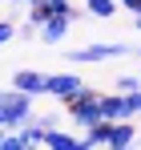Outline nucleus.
<instances>
[{
	"mask_svg": "<svg viewBox=\"0 0 141 150\" xmlns=\"http://www.w3.org/2000/svg\"><path fill=\"white\" fill-rule=\"evenodd\" d=\"M32 118V93H20V89H0V126L12 130V126H24Z\"/></svg>",
	"mask_w": 141,
	"mask_h": 150,
	"instance_id": "f257e3e1",
	"label": "nucleus"
},
{
	"mask_svg": "<svg viewBox=\"0 0 141 150\" xmlns=\"http://www.w3.org/2000/svg\"><path fill=\"white\" fill-rule=\"evenodd\" d=\"M65 105H69V118H73L77 126H93V122H101V93H97V89H89V85H81V89H77Z\"/></svg>",
	"mask_w": 141,
	"mask_h": 150,
	"instance_id": "f03ea898",
	"label": "nucleus"
},
{
	"mask_svg": "<svg viewBox=\"0 0 141 150\" xmlns=\"http://www.w3.org/2000/svg\"><path fill=\"white\" fill-rule=\"evenodd\" d=\"M137 53L133 45H121V41H105V45H85V49H73L69 61H113V57H129Z\"/></svg>",
	"mask_w": 141,
	"mask_h": 150,
	"instance_id": "7ed1b4c3",
	"label": "nucleus"
},
{
	"mask_svg": "<svg viewBox=\"0 0 141 150\" xmlns=\"http://www.w3.org/2000/svg\"><path fill=\"white\" fill-rule=\"evenodd\" d=\"M101 118H109V122H121V118H137V110H133V98L129 93H101Z\"/></svg>",
	"mask_w": 141,
	"mask_h": 150,
	"instance_id": "20e7f679",
	"label": "nucleus"
},
{
	"mask_svg": "<svg viewBox=\"0 0 141 150\" xmlns=\"http://www.w3.org/2000/svg\"><path fill=\"white\" fill-rule=\"evenodd\" d=\"M81 85H85V81H81L77 73H45V93L57 98V101H69Z\"/></svg>",
	"mask_w": 141,
	"mask_h": 150,
	"instance_id": "39448f33",
	"label": "nucleus"
},
{
	"mask_svg": "<svg viewBox=\"0 0 141 150\" xmlns=\"http://www.w3.org/2000/svg\"><path fill=\"white\" fill-rule=\"evenodd\" d=\"M69 12H48L45 16V25L36 28V37H40V41H45V45H61V41H65V37H69Z\"/></svg>",
	"mask_w": 141,
	"mask_h": 150,
	"instance_id": "423d86ee",
	"label": "nucleus"
},
{
	"mask_svg": "<svg viewBox=\"0 0 141 150\" xmlns=\"http://www.w3.org/2000/svg\"><path fill=\"white\" fill-rule=\"evenodd\" d=\"M40 146H48V150H81L85 142H81L77 134H69V130H61V126H48Z\"/></svg>",
	"mask_w": 141,
	"mask_h": 150,
	"instance_id": "0eeeda50",
	"label": "nucleus"
},
{
	"mask_svg": "<svg viewBox=\"0 0 141 150\" xmlns=\"http://www.w3.org/2000/svg\"><path fill=\"white\" fill-rule=\"evenodd\" d=\"M12 89H20V93H45V73H36V69H16L12 77Z\"/></svg>",
	"mask_w": 141,
	"mask_h": 150,
	"instance_id": "6e6552de",
	"label": "nucleus"
},
{
	"mask_svg": "<svg viewBox=\"0 0 141 150\" xmlns=\"http://www.w3.org/2000/svg\"><path fill=\"white\" fill-rule=\"evenodd\" d=\"M137 130H141V126H133V118L113 122V130H109V146H133V142H137Z\"/></svg>",
	"mask_w": 141,
	"mask_h": 150,
	"instance_id": "1a4fd4ad",
	"label": "nucleus"
},
{
	"mask_svg": "<svg viewBox=\"0 0 141 150\" xmlns=\"http://www.w3.org/2000/svg\"><path fill=\"white\" fill-rule=\"evenodd\" d=\"M85 12L97 21H109V16H117V0H85Z\"/></svg>",
	"mask_w": 141,
	"mask_h": 150,
	"instance_id": "9d476101",
	"label": "nucleus"
},
{
	"mask_svg": "<svg viewBox=\"0 0 141 150\" xmlns=\"http://www.w3.org/2000/svg\"><path fill=\"white\" fill-rule=\"evenodd\" d=\"M45 16H48V12H45V4H40V0H32V4H28V25H36V28H40V25H45Z\"/></svg>",
	"mask_w": 141,
	"mask_h": 150,
	"instance_id": "9b49d317",
	"label": "nucleus"
},
{
	"mask_svg": "<svg viewBox=\"0 0 141 150\" xmlns=\"http://www.w3.org/2000/svg\"><path fill=\"white\" fill-rule=\"evenodd\" d=\"M137 85H141V77H133V73H125V77H117V89H121V93H133Z\"/></svg>",
	"mask_w": 141,
	"mask_h": 150,
	"instance_id": "f8f14e48",
	"label": "nucleus"
},
{
	"mask_svg": "<svg viewBox=\"0 0 141 150\" xmlns=\"http://www.w3.org/2000/svg\"><path fill=\"white\" fill-rule=\"evenodd\" d=\"M16 37V21H0V45H8Z\"/></svg>",
	"mask_w": 141,
	"mask_h": 150,
	"instance_id": "ddd939ff",
	"label": "nucleus"
},
{
	"mask_svg": "<svg viewBox=\"0 0 141 150\" xmlns=\"http://www.w3.org/2000/svg\"><path fill=\"white\" fill-rule=\"evenodd\" d=\"M40 4H45V12H69L73 0H40Z\"/></svg>",
	"mask_w": 141,
	"mask_h": 150,
	"instance_id": "4468645a",
	"label": "nucleus"
},
{
	"mask_svg": "<svg viewBox=\"0 0 141 150\" xmlns=\"http://www.w3.org/2000/svg\"><path fill=\"white\" fill-rule=\"evenodd\" d=\"M16 37H20V41H28V37H36V25H20V28H16Z\"/></svg>",
	"mask_w": 141,
	"mask_h": 150,
	"instance_id": "2eb2a0df",
	"label": "nucleus"
},
{
	"mask_svg": "<svg viewBox=\"0 0 141 150\" xmlns=\"http://www.w3.org/2000/svg\"><path fill=\"white\" fill-rule=\"evenodd\" d=\"M129 98H133V110H137V118H141V85L133 89V93H129Z\"/></svg>",
	"mask_w": 141,
	"mask_h": 150,
	"instance_id": "dca6fc26",
	"label": "nucleus"
},
{
	"mask_svg": "<svg viewBox=\"0 0 141 150\" xmlns=\"http://www.w3.org/2000/svg\"><path fill=\"white\" fill-rule=\"evenodd\" d=\"M4 134H8V130H4V126H0V150H4Z\"/></svg>",
	"mask_w": 141,
	"mask_h": 150,
	"instance_id": "f3484780",
	"label": "nucleus"
},
{
	"mask_svg": "<svg viewBox=\"0 0 141 150\" xmlns=\"http://www.w3.org/2000/svg\"><path fill=\"white\" fill-rule=\"evenodd\" d=\"M133 21H137V33H141V12H133Z\"/></svg>",
	"mask_w": 141,
	"mask_h": 150,
	"instance_id": "a211bd4d",
	"label": "nucleus"
},
{
	"mask_svg": "<svg viewBox=\"0 0 141 150\" xmlns=\"http://www.w3.org/2000/svg\"><path fill=\"white\" fill-rule=\"evenodd\" d=\"M16 4H32V0H16Z\"/></svg>",
	"mask_w": 141,
	"mask_h": 150,
	"instance_id": "6ab92c4d",
	"label": "nucleus"
},
{
	"mask_svg": "<svg viewBox=\"0 0 141 150\" xmlns=\"http://www.w3.org/2000/svg\"><path fill=\"white\" fill-rule=\"evenodd\" d=\"M4 4H16V0H4Z\"/></svg>",
	"mask_w": 141,
	"mask_h": 150,
	"instance_id": "aec40b11",
	"label": "nucleus"
},
{
	"mask_svg": "<svg viewBox=\"0 0 141 150\" xmlns=\"http://www.w3.org/2000/svg\"><path fill=\"white\" fill-rule=\"evenodd\" d=\"M137 57H141V49H137Z\"/></svg>",
	"mask_w": 141,
	"mask_h": 150,
	"instance_id": "412c9836",
	"label": "nucleus"
},
{
	"mask_svg": "<svg viewBox=\"0 0 141 150\" xmlns=\"http://www.w3.org/2000/svg\"><path fill=\"white\" fill-rule=\"evenodd\" d=\"M137 77H141V73H137Z\"/></svg>",
	"mask_w": 141,
	"mask_h": 150,
	"instance_id": "4be33fe9",
	"label": "nucleus"
}]
</instances>
